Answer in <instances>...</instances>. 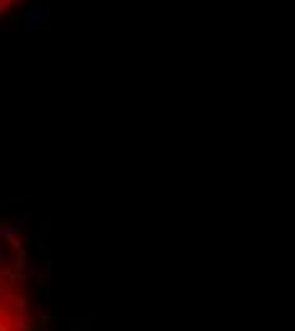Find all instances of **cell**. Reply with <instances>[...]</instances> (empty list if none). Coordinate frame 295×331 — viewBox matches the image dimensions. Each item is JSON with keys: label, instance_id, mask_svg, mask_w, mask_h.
<instances>
[{"label": "cell", "instance_id": "obj_1", "mask_svg": "<svg viewBox=\"0 0 295 331\" xmlns=\"http://www.w3.org/2000/svg\"><path fill=\"white\" fill-rule=\"evenodd\" d=\"M26 3L28 0H0V21H5V18L13 16V13H18Z\"/></svg>", "mask_w": 295, "mask_h": 331}]
</instances>
